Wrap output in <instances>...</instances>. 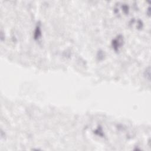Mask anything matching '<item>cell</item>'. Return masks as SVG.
Wrapping results in <instances>:
<instances>
[{"mask_svg": "<svg viewBox=\"0 0 151 151\" xmlns=\"http://www.w3.org/2000/svg\"><path fill=\"white\" fill-rule=\"evenodd\" d=\"M145 73L146 74V76H148V79L149 80L150 79V67H148V68L146 69Z\"/></svg>", "mask_w": 151, "mask_h": 151, "instance_id": "cell-5", "label": "cell"}, {"mask_svg": "<svg viewBox=\"0 0 151 151\" xmlns=\"http://www.w3.org/2000/svg\"><path fill=\"white\" fill-rule=\"evenodd\" d=\"M124 40L123 37L122 35H119L116 38H115L112 41V47L113 49L117 51L119 50V48L123 45Z\"/></svg>", "mask_w": 151, "mask_h": 151, "instance_id": "cell-2", "label": "cell"}, {"mask_svg": "<svg viewBox=\"0 0 151 151\" xmlns=\"http://www.w3.org/2000/svg\"><path fill=\"white\" fill-rule=\"evenodd\" d=\"M129 6L125 4H117L114 8V12L119 16L127 15L129 13Z\"/></svg>", "mask_w": 151, "mask_h": 151, "instance_id": "cell-1", "label": "cell"}, {"mask_svg": "<svg viewBox=\"0 0 151 151\" xmlns=\"http://www.w3.org/2000/svg\"><path fill=\"white\" fill-rule=\"evenodd\" d=\"M129 25L134 29H140L143 27V22L139 19H133L129 22Z\"/></svg>", "mask_w": 151, "mask_h": 151, "instance_id": "cell-3", "label": "cell"}, {"mask_svg": "<svg viewBox=\"0 0 151 151\" xmlns=\"http://www.w3.org/2000/svg\"><path fill=\"white\" fill-rule=\"evenodd\" d=\"M41 35V31H40V27H38L37 28V29L35 31V34H34V37L35 39H37L40 37V36Z\"/></svg>", "mask_w": 151, "mask_h": 151, "instance_id": "cell-4", "label": "cell"}]
</instances>
